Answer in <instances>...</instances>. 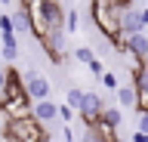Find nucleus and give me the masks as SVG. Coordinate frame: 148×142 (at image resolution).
<instances>
[{"mask_svg": "<svg viewBox=\"0 0 148 142\" xmlns=\"http://www.w3.org/2000/svg\"><path fill=\"white\" fill-rule=\"evenodd\" d=\"M127 10V6H114L108 0H96L92 3V22H96V28H99L102 37H108L111 47H120L123 43V34H120V12Z\"/></svg>", "mask_w": 148, "mask_h": 142, "instance_id": "nucleus-1", "label": "nucleus"}, {"mask_svg": "<svg viewBox=\"0 0 148 142\" xmlns=\"http://www.w3.org/2000/svg\"><path fill=\"white\" fill-rule=\"evenodd\" d=\"M3 139L6 142H46V130L37 121H6L3 123Z\"/></svg>", "mask_w": 148, "mask_h": 142, "instance_id": "nucleus-2", "label": "nucleus"}, {"mask_svg": "<svg viewBox=\"0 0 148 142\" xmlns=\"http://www.w3.org/2000/svg\"><path fill=\"white\" fill-rule=\"evenodd\" d=\"M22 86H25V96L31 102H40V99H49V80H46L40 71H28L22 77Z\"/></svg>", "mask_w": 148, "mask_h": 142, "instance_id": "nucleus-3", "label": "nucleus"}, {"mask_svg": "<svg viewBox=\"0 0 148 142\" xmlns=\"http://www.w3.org/2000/svg\"><path fill=\"white\" fill-rule=\"evenodd\" d=\"M102 108H105V102H102L99 93H83V102H80V108H77V114H80V121L86 123V127H92V123H99Z\"/></svg>", "mask_w": 148, "mask_h": 142, "instance_id": "nucleus-4", "label": "nucleus"}, {"mask_svg": "<svg viewBox=\"0 0 148 142\" xmlns=\"http://www.w3.org/2000/svg\"><path fill=\"white\" fill-rule=\"evenodd\" d=\"M31 121H37L46 130L53 121H59V105H56L53 99H40V102H34V105H31Z\"/></svg>", "mask_w": 148, "mask_h": 142, "instance_id": "nucleus-5", "label": "nucleus"}, {"mask_svg": "<svg viewBox=\"0 0 148 142\" xmlns=\"http://www.w3.org/2000/svg\"><path fill=\"white\" fill-rule=\"evenodd\" d=\"M40 43H43V49H46V56L53 59V62H62L65 59V31L62 28H56V31H46V37L40 40Z\"/></svg>", "mask_w": 148, "mask_h": 142, "instance_id": "nucleus-6", "label": "nucleus"}, {"mask_svg": "<svg viewBox=\"0 0 148 142\" xmlns=\"http://www.w3.org/2000/svg\"><path fill=\"white\" fill-rule=\"evenodd\" d=\"M120 53H123V56H136V59H148V37H145V31H142V34L123 37Z\"/></svg>", "mask_w": 148, "mask_h": 142, "instance_id": "nucleus-7", "label": "nucleus"}, {"mask_svg": "<svg viewBox=\"0 0 148 142\" xmlns=\"http://www.w3.org/2000/svg\"><path fill=\"white\" fill-rule=\"evenodd\" d=\"M142 22H139V10L136 6H127V10L120 12V34L130 37V34H142Z\"/></svg>", "mask_w": 148, "mask_h": 142, "instance_id": "nucleus-8", "label": "nucleus"}, {"mask_svg": "<svg viewBox=\"0 0 148 142\" xmlns=\"http://www.w3.org/2000/svg\"><path fill=\"white\" fill-rule=\"evenodd\" d=\"M43 16H46L49 31H56V28L65 31V10L59 6V0H43Z\"/></svg>", "mask_w": 148, "mask_h": 142, "instance_id": "nucleus-9", "label": "nucleus"}, {"mask_svg": "<svg viewBox=\"0 0 148 142\" xmlns=\"http://www.w3.org/2000/svg\"><path fill=\"white\" fill-rule=\"evenodd\" d=\"M120 121H123V117H120V108H108V105H105L102 114H99V127H102V130H108V133L117 130Z\"/></svg>", "mask_w": 148, "mask_h": 142, "instance_id": "nucleus-10", "label": "nucleus"}, {"mask_svg": "<svg viewBox=\"0 0 148 142\" xmlns=\"http://www.w3.org/2000/svg\"><path fill=\"white\" fill-rule=\"evenodd\" d=\"M114 93H117V102L123 105V108H136V86H133V84H127V86H117Z\"/></svg>", "mask_w": 148, "mask_h": 142, "instance_id": "nucleus-11", "label": "nucleus"}, {"mask_svg": "<svg viewBox=\"0 0 148 142\" xmlns=\"http://www.w3.org/2000/svg\"><path fill=\"white\" fill-rule=\"evenodd\" d=\"M9 19H12V28L16 31H28L31 34V16H28V10H16Z\"/></svg>", "mask_w": 148, "mask_h": 142, "instance_id": "nucleus-12", "label": "nucleus"}, {"mask_svg": "<svg viewBox=\"0 0 148 142\" xmlns=\"http://www.w3.org/2000/svg\"><path fill=\"white\" fill-rule=\"evenodd\" d=\"M16 56H18V47H16V34H6V37H3V59H6V62H12Z\"/></svg>", "mask_w": 148, "mask_h": 142, "instance_id": "nucleus-13", "label": "nucleus"}, {"mask_svg": "<svg viewBox=\"0 0 148 142\" xmlns=\"http://www.w3.org/2000/svg\"><path fill=\"white\" fill-rule=\"evenodd\" d=\"M127 65H130V74L136 77V74H142L148 68V59H136V56H127Z\"/></svg>", "mask_w": 148, "mask_h": 142, "instance_id": "nucleus-14", "label": "nucleus"}, {"mask_svg": "<svg viewBox=\"0 0 148 142\" xmlns=\"http://www.w3.org/2000/svg\"><path fill=\"white\" fill-rule=\"evenodd\" d=\"M80 102H83V90H68V108H71V111H77V108H80Z\"/></svg>", "mask_w": 148, "mask_h": 142, "instance_id": "nucleus-15", "label": "nucleus"}, {"mask_svg": "<svg viewBox=\"0 0 148 142\" xmlns=\"http://www.w3.org/2000/svg\"><path fill=\"white\" fill-rule=\"evenodd\" d=\"M74 59H77V62H83V65H90L96 56H92V49H90V47H77V49H74Z\"/></svg>", "mask_w": 148, "mask_h": 142, "instance_id": "nucleus-16", "label": "nucleus"}, {"mask_svg": "<svg viewBox=\"0 0 148 142\" xmlns=\"http://www.w3.org/2000/svg\"><path fill=\"white\" fill-rule=\"evenodd\" d=\"M77 22H80L77 10H68V12H65V31H77Z\"/></svg>", "mask_w": 148, "mask_h": 142, "instance_id": "nucleus-17", "label": "nucleus"}, {"mask_svg": "<svg viewBox=\"0 0 148 142\" xmlns=\"http://www.w3.org/2000/svg\"><path fill=\"white\" fill-rule=\"evenodd\" d=\"M133 86H136L139 93H148V68L142 71V74H136V77H133Z\"/></svg>", "mask_w": 148, "mask_h": 142, "instance_id": "nucleus-18", "label": "nucleus"}, {"mask_svg": "<svg viewBox=\"0 0 148 142\" xmlns=\"http://www.w3.org/2000/svg\"><path fill=\"white\" fill-rule=\"evenodd\" d=\"M6 34H16V28H12L9 16H0V37H6Z\"/></svg>", "mask_w": 148, "mask_h": 142, "instance_id": "nucleus-19", "label": "nucleus"}, {"mask_svg": "<svg viewBox=\"0 0 148 142\" xmlns=\"http://www.w3.org/2000/svg\"><path fill=\"white\" fill-rule=\"evenodd\" d=\"M99 80H102V84H105V86H108V90H117V86H120V84H117V77L111 74V71H105V74H102Z\"/></svg>", "mask_w": 148, "mask_h": 142, "instance_id": "nucleus-20", "label": "nucleus"}, {"mask_svg": "<svg viewBox=\"0 0 148 142\" xmlns=\"http://www.w3.org/2000/svg\"><path fill=\"white\" fill-rule=\"evenodd\" d=\"M59 121H65V123H71V121H74V111L68 108V105H59Z\"/></svg>", "mask_w": 148, "mask_h": 142, "instance_id": "nucleus-21", "label": "nucleus"}, {"mask_svg": "<svg viewBox=\"0 0 148 142\" xmlns=\"http://www.w3.org/2000/svg\"><path fill=\"white\" fill-rule=\"evenodd\" d=\"M136 133L148 136V114H139V130H136Z\"/></svg>", "mask_w": 148, "mask_h": 142, "instance_id": "nucleus-22", "label": "nucleus"}, {"mask_svg": "<svg viewBox=\"0 0 148 142\" xmlns=\"http://www.w3.org/2000/svg\"><path fill=\"white\" fill-rule=\"evenodd\" d=\"M90 71H92L96 77H102V74H105V71H102V62H99V59H92V62H90Z\"/></svg>", "mask_w": 148, "mask_h": 142, "instance_id": "nucleus-23", "label": "nucleus"}, {"mask_svg": "<svg viewBox=\"0 0 148 142\" xmlns=\"http://www.w3.org/2000/svg\"><path fill=\"white\" fill-rule=\"evenodd\" d=\"M18 3H22V6H18V10H34V6H40V3H43V0H18Z\"/></svg>", "mask_w": 148, "mask_h": 142, "instance_id": "nucleus-24", "label": "nucleus"}, {"mask_svg": "<svg viewBox=\"0 0 148 142\" xmlns=\"http://www.w3.org/2000/svg\"><path fill=\"white\" fill-rule=\"evenodd\" d=\"M139 22H142V28L148 25V6H142V10H139Z\"/></svg>", "mask_w": 148, "mask_h": 142, "instance_id": "nucleus-25", "label": "nucleus"}, {"mask_svg": "<svg viewBox=\"0 0 148 142\" xmlns=\"http://www.w3.org/2000/svg\"><path fill=\"white\" fill-rule=\"evenodd\" d=\"M3 86H6V68H0V93H3Z\"/></svg>", "mask_w": 148, "mask_h": 142, "instance_id": "nucleus-26", "label": "nucleus"}, {"mask_svg": "<svg viewBox=\"0 0 148 142\" xmlns=\"http://www.w3.org/2000/svg\"><path fill=\"white\" fill-rule=\"evenodd\" d=\"M148 136H142V133H133V142H145Z\"/></svg>", "mask_w": 148, "mask_h": 142, "instance_id": "nucleus-27", "label": "nucleus"}, {"mask_svg": "<svg viewBox=\"0 0 148 142\" xmlns=\"http://www.w3.org/2000/svg\"><path fill=\"white\" fill-rule=\"evenodd\" d=\"M123 3H127V6H133V3H139V0H123Z\"/></svg>", "mask_w": 148, "mask_h": 142, "instance_id": "nucleus-28", "label": "nucleus"}, {"mask_svg": "<svg viewBox=\"0 0 148 142\" xmlns=\"http://www.w3.org/2000/svg\"><path fill=\"white\" fill-rule=\"evenodd\" d=\"M0 3H3V6H6V3H9V0H0Z\"/></svg>", "mask_w": 148, "mask_h": 142, "instance_id": "nucleus-29", "label": "nucleus"}, {"mask_svg": "<svg viewBox=\"0 0 148 142\" xmlns=\"http://www.w3.org/2000/svg\"><path fill=\"white\" fill-rule=\"evenodd\" d=\"M111 142H120V139H111Z\"/></svg>", "mask_w": 148, "mask_h": 142, "instance_id": "nucleus-30", "label": "nucleus"}, {"mask_svg": "<svg viewBox=\"0 0 148 142\" xmlns=\"http://www.w3.org/2000/svg\"><path fill=\"white\" fill-rule=\"evenodd\" d=\"M90 3H96V0H90Z\"/></svg>", "mask_w": 148, "mask_h": 142, "instance_id": "nucleus-31", "label": "nucleus"}, {"mask_svg": "<svg viewBox=\"0 0 148 142\" xmlns=\"http://www.w3.org/2000/svg\"><path fill=\"white\" fill-rule=\"evenodd\" d=\"M0 123H3V117H0Z\"/></svg>", "mask_w": 148, "mask_h": 142, "instance_id": "nucleus-32", "label": "nucleus"}, {"mask_svg": "<svg viewBox=\"0 0 148 142\" xmlns=\"http://www.w3.org/2000/svg\"><path fill=\"white\" fill-rule=\"evenodd\" d=\"M145 6H148V0H145Z\"/></svg>", "mask_w": 148, "mask_h": 142, "instance_id": "nucleus-33", "label": "nucleus"}, {"mask_svg": "<svg viewBox=\"0 0 148 142\" xmlns=\"http://www.w3.org/2000/svg\"><path fill=\"white\" fill-rule=\"evenodd\" d=\"M59 142H65V139H59Z\"/></svg>", "mask_w": 148, "mask_h": 142, "instance_id": "nucleus-34", "label": "nucleus"}, {"mask_svg": "<svg viewBox=\"0 0 148 142\" xmlns=\"http://www.w3.org/2000/svg\"><path fill=\"white\" fill-rule=\"evenodd\" d=\"M145 142H148V139H145Z\"/></svg>", "mask_w": 148, "mask_h": 142, "instance_id": "nucleus-35", "label": "nucleus"}]
</instances>
